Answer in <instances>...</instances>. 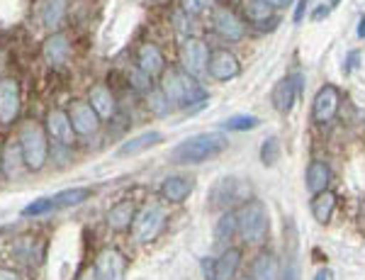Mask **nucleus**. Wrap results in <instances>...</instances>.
Masks as SVG:
<instances>
[{
  "mask_svg": "<svg viewBox=\"0 0 365 280\" xmlns=\"http://www.w3.org/2000/svg\"><path fill=\"white\" fill-rule=\"evenodd\" d=\"M314 280H334V271L331 268H322V271L314 276Z\"/></svg>",
  "mask_w": 365,
  "mask_h": 280,
  "instance_id": "58836bf2",
  "label": "nucleus"
},
{
  "mask_svg": "<svg viewBox=\"0 0 365 280\" xmlns=\"http://www.w3.org/2000/svg\"><path fill=\"white\" fill-rule=\"evenodd\" d=\"M227 147L229 142L225 134H217V132L195 134V137H187L185 142H180L178 147H173V151H170V163H178V166L205 163L215 159V156H220Z\"/></svg>",
  "mask_w": 365,
  "mask_h": 280,
  "instance_id": "f257e3e1",
  "label": "nucleus"
},
{
  "mask_svg": "<svg viewBox=\"0 0 365 280\" xmlns=\"http://www.w3.org/2000/svg\"><path fill=\"white\" fill-rule=\"evenodd\" d=\"M91 195H93L91 188H66V190H58V192H54V195H49V197H39V200L29 202V205L22 209V214H25V217H44V214L58 212V209L81 205V202H86Z\"/></svg>",
  "mask_w": 365,
  "mask_h": 280,
  "instance_id": "20e7f679",
  "label": "nucleus"
},
{
  "mask_svg": "<svg viewBox=\"0 0 365 280\" xmlns=\"http://www.w3.org/2000/svg\"><path fill=\"white\" fill-rule=\"evenodd\" d=\"M278 159H280V142L275 137H270L261 147V161H263V166H275Z\"/></svg>",
  "mask_w": 365,
  "mask_h": 280,
  "instance_id": "f704fd0d",
  "label": "nucleus"
},
{
  "mask_svg": "<svg viewBox=\"0 0 365 280\" xmlns=\"http://www.w3.org/2000/svg\"><path fill=\"white\" fill-rule=\"evenodd\" d=\"M239 234L246 244H261L268 234V209L261 200H246L237 209Z\"/></svg>",
  "mask_w": 365,
  "mask_h": 280,
  "instance_id": "7ed1b4c3",
  "label": "nucleus"
},
{
  "mask_svg": "<svg viewBox=\"0 0 365 280\" xmlns=\"http://www.w3.org/2000/svg\"><path fill=\"white\" fill-rule=\"evenodd\" d=\"M163 222H166V214H163V207L156 205V202H149L144 205L137 212L134 217V239L139 244H146V242H154V239L161 234L163 229Z\"/></svg>",
  "mask_w": 365,
  "mask_h": 280,
  "instance_id": "423d86ee",
  "label": "nucleus"
},
{
  "mask_svg": "<svg viewBox=\"0 0 365 280\" xmlns=\"http://www.w3.org/2000/svg\"><path fill=\"white\" fill-rule=\"evenodd\" d=\"M68 8V0H44V8H42V25L54 30L58 22L63 20Z\"/></svg>",
  "mask_w": 365,
  "mask_h": 280,
  "instance_id": "7c9ffc66",
  "label": "nucleus"
},
{
  "mask_svg": "<svg viewBox=\"0 0 365 280\" xmlns=\"http://www.w3.org/2000/svg\"><path fill=\"white\" fill-rule=\"evenodd\" d=\"M42 54H44V61L49 63V66H61V63H66V59L71 56L68 37H66V34H61V32H54L44 42Z\"/></svg>",
  "mask_w": 365,
  "mask_h": 280,
  "instance_id": "f3484780",
  "label": "nucleus"
},
{
  "mask_svg": "<svg viewBox=\"0 0 365 280\" xmlns=\"http://www.w3.org/2000/svg\"><path fill=\"white\" fill-rule=\"evenodd\" d=\"M149 110L156 115V118H166L170 110H173V105L168 103L166 93H163L161 88H156V90L149 93Z\"/></svg>",
  "mask_w": 365,
  "mask_h": 280,
  "instance_id": "473e14b6",
  "label": "nucleus"
},
{
  "mask_svg": "<svg viewBox=\"0 0 365 280\" xmlns=\"http://www.w3.org/2000/svg\"><path fill=\"white\" fill-rule=\"evenodd\" d=\"M241 280H253V278H241Z\"/></svg>",
  "mask_w": 365,
  "mask_h": 280,
  "instance_id": "de8ad7c7",
  "label": "nucleus"
},
{
  "mask_svg": "<svg viewBox=\"0 0 365 280\" xmlns=\"http://www.w3.org/2000/svg\"><path fill=\"white\" fill-rule=\"evenodd\" d=\"M161 142H163L161 132H141V134H137V137L127 139V142L117 149V156H137V154H141V151L156 147V144H161Z\"/></svg>",
  "mask_w": 365,
  "mask_h": 280,
  "instance_id": "b1692460",
  "label": "nucleus"
},
{
  "mask_svg": "<svg viewBox=\"0 0 365 280\" xmlns=\"http://www.w3.org/2000/svg\"><path fill=\"white\" fill-rule=\"evenodd\" d=\"M20 147H22V154H25V163L29 171H42L44 163H46V156H49V144H46V132L37 122H25L20 127Z\"/></svg>",
  "mask_w": 365,
  "mask_h": 280,
  "instance_id": "39448f33",
  "label": "nucleus"
},
{
  "mask_svg": "<svg viewBox=\"0 0 365 280\" xmlns=\"http://www.w3.org/2000/svg\"><path fill=\"white\" fill-rule=\"evenodd\" d=\"M341 105V93L336 85H322L314 95V103H312V118H314L317 125H327L336 118Z\"/></svg>",
  "mask_w": 365,
  "mask_h": 280,
  "instance_id": "6e6552de",
  "label": "nucleus"
},
{
  "mask_svg": "<svg viewBox=\"0 0 365 280\" xmlns=\"http://www.w3.org/2000/svg\"><path fill=\"white\" fill-rule=\"evenodd\" d=\"M129 81H132V85L137 90H149L151 83H149V76H146L144 71H139V68H134V71H129Z\"/></svg>",
  "mask_w": 365,
  "mask_h": 280,
  "instance_id": "c9c22d12",
  "label": "nucleus"
},
{
  "mask_svg": "<svg viewBox=\"0 0 365 280\" xmlns=\"http://www.w3.org/2000/svg\"><path fill=\"white\" fill-rule=\"evenodd\" d=\"M20 83L15 78H3L0 81V125H13L20 115Z\"/></svg>",
  "mask_w": 365,
  "mask_h": 280,
  "instance_id": "1a4fd4ad",
  "label": "nucleus"
},
{
  "mask_svg": "<svg viewBox=\"0 0 365 280\" xmlns=\"http://www.w3.org/2000/svg\"><path fill=\"white\" fill-rule=\"evenodd\" d=\"M241 266V251L239 249H227L220 259L212 264V278L210 280H232L237 276Z\"/></svg>",
  "mask_w": 365,
  "mask_h": 280,
  "instance_id": "412c9836",
  "label": "nucleus"
},
{
  "mask_svg": "<svg viewBox=\"0 0 365 280\" xmlns=\"http://www.w3.org/2000/svg\"><path fill=\"white\" fill-rule=\"evenodd\" d=\"M163 66H166V61H163V54L156 44H141L139 46V51H137V68L139 71H144L149 78H154V76H158L163 71Z\"/></svg>",
  "mask_w": 365,
  "mask_h": 280,
  "instance_id": "a211bd4d",
  "label": "nucleus"
},
{
  "mask_svg": "<svg viewBox=\"0 0 365 280\" xmlns=\"http://www.w3.org/2000/svg\"><path fill=\"white\" fill-rule=\"evenodd\" d=\"M212 27L220 37L229 39V42H239L246 34V25L241 17L229 8H215L212 10Z\"/></svg>",
  "mask_w": 365,
  "mask_h": 280,
  "instance_id": "9d476101",
  "label": "nucleus"
},
{
  "mask_svg": "<svg viewBox=\"0 0 365 280\" xmlns=\"http://www.w3.org/2000/svg\"><path fill=\"white\" fill-rule=\"evenodd\" d=\"M246 188L239 183L237 178H222L215 183V188L210 190V205L212 207H229L234 200H241L244 197Z\"/></svg>",
  "mask_w": 365,
  "mask_h": 280,
  "instance_id": "dca6fc26",
  "label": "nucleus"
},
{
  "mask_svg": "<svg viewBox=\"0 0 365 280\" xmlns=\"http://www.w3.org/2000/svg\"><path fill=\"white\" fill-rule=\"evenodd\" d=\"M329 10H331L329 5H322V8H317V10H314V15H312V20H322L324 15H329Z\"/></svg>",
  "mask_w": 365,
  "mask_h": 280,
  "instance_id": "a19ab883",
  "label": "nucleus"
},
{
  "mask_svg": "<svg viewBox=\"0 0 365 280\" xmlns=\"http://www.w3.org/2000/svg\"><path fill=\"white\" fill-rule=\"evenodd\" d=\"M334 209H336V195L331 190L317 192L314 200H312V217L319 222V224H327L331 219Z\"/></svg>",
  "mask_w": 365,
  "mask_h": 280,
  "instance_id": "cd10ccee",
  "label": "nucleus"
},
{
  "mask_svg": "<svg viewBox=\"0 0 365 280\" xmlns=\"http://www.w3.org/2000/svg\"><path fill=\"white\" fill-rule=\"evenodd\" d=\"M180 63L182 71L190 76L205 73L210 63V46L197 37H187L180 46Z\"/></svg>",
  "mask_w": 365,
  "mask_h": 280,
  "instance_id": "0eeeda50",
  "label": "nucleus"
},
{
  "mask_svg": "<svg viewBox=\"0 0 365 280\" xmlns=\"http://www.w3.org/2000/svg\"><path fill=\"white\" fill-rule=\"evenodd\" d=\"M195 190V178L190 176H168L161 183V195L170 202H182Z\"/></svg>",
  "mask_w": 365,
  "mask_h": 280,
  "instance_id": "6ab92c4d",
  "label": "nucleus"
},
{
  "mask_svg": "<svg viewBox=\"0 0 365 280\" xmlns=\"http://www.w3.org/2000/svg\"><path fill=\"white\" fill-rule=\"evenodd\" d=\"M46 132L54 139L56 144H63V147H71L73 144V127H71V118L63 110H49L46 113Z\"/></svg>",
  "mask_w": 365,
  "mask_h": 280,
  "instance_id": "2eb2a0df",
  "label": "nucleus"
},
{
  "mask_svg": "<svg viewBox=\"0 0 365 280\" xmlns=\"http://www.w3.org/2000/svg\"><path fill=\"white\" fill-rule=\"evenodd\" d=\"M96 280H122L125 278V256L117 249H103L93 266Z\"/></svg>",
  "mask_w": 365,
  "mask_h": 280,
  "instance_id": "9b49d317",
  "label": "nucleus"
},
{
  "mask_svg": "<svg viewBox=\"0 0 365 280\" xmlns=\"http://www.w3.org/2000/svg\"><path fill=\"white\" fill-rule=\"evenodd\" d=\"M358 37H365V17H361V27H358Z\"/></svg>",
  "mask_w": 365,
  "mask_h": 280,
  "instance_id": "37998d69",
  "label": "nucleus"
},
{
  "mask_svg": "<svg viewBox=\"0 0 365 280\" xmlns=\"http://www.w3.org/2000/svg\"><path fill=\"white\" fill-rule=\"evenodd\" d=\"M134 217H137V209H134V202L122 200L117 205L110 207L108 212V227L113 232H125L134 224Z\"/></svg>",
  "mask_w": 365,
  "mask_h": 280,
  "instance_id": "393cba45",
  "label": "nucleus"
},
{
  "mask_svg": "<svg viewBox=\"0 0 365 280\" xmlns=\"http://www.w3.org/2000/svg\"><path fill=\"white\" fill-rule=\"evenodd\" d=\"M22 166H27V163L20 147V139H8V144L3 149V173L13 178L22 171Z\"/></svg>",
  "mask_w": 365,
  "mask_h": 280,
  "instance_id": "a878e982",
  "label": "nucleus"
},
{
  "mask_svg": "<svg viewBox=\"0 0 365 280\" xmlns=\"http://www.w3.org/2000/svg\"><path fill=\"white\" fill-rule=\"evenodd\" d=\"M83 280H96V278H93V271H91V276H88V278H83Z\"/></svg>",
  "mask_w": 365,
  "mask_h": 280,
  "instance_id": "a18cd8bd",
  "label": "nucleus"
},
{
  "mask_svg": "<svg viewBox=\"0 0 365 280\" xmlns=\"http://www.w3.org/2000/svg\"><path fill=\"white\" fill-rule=\"evenodd\" d=\"M217 5V0H180V10L185 15L195 17V15H205V13H212Z\"/></svg>",
  "mask_w": 365,
  "mask_h": 280,
  "instance_id": "72a5a7b5",
  "label": "nucleus"
},
{
  "mask_svg": "<svg viewBox=\"0 0 365 280\" xmlns=\"http://www.w3.org/2000/svg\"><path fill=\"white\" fill-rule=\"evenodd\" d=\"M0 280H20L15 271H8V268H0Z\"/></svg>",
  "mask_w": 365,
  "mask_h": 280,
  "instance_id": "ea45409f",
  "label": "nucleus"
},
{
  "mask_svg": "<svg viewBox=\"0 0 365 280\" xmlns=\"http://www.w3.org/2000/svg\"><path fill=\"white\" fill-rule=\"evenodd\" d=\"M251 278L253 280H278L280 264H278V259H275V254H270V251L258 254L251 264Z\"/></svg>",
  "mask_w": 365,
  "mask_h": 280,
  "instance_id": "5701e85b",
  "label": "nucleus"
},
{
  "mask_svg": "<svg viewBox=\"0 0 365 280\" xmlns=\"http://www.w3.org/2000/svg\"><path fill=\"white\" fill-rule=\"evenodd\" d=\"M339 3H341V0H329V8H336Z\"/></svg>",
  "mask_w": 365,
  "mask_h": 280,
  "instance_id": "c03bdc74",
  "label": "nucleus"
},
{
  "mask_svg": "<svg viewBox=\"0 0 365 280\" xmlns=\"http://www.w3.org/2000/svg\"><path fill=\"white\" fill-rule=\"evenodd\" d=\"M88 103H91V108L100 115V120L113 118L115 110H117L115 95L108 85H96V88L88 90Z\"/></svg>",
  "mask_w": 365,
  "mask_h": 280,
  "instance_id": "aec40b11",
  "label": "nucleus"
},
{
  "mask_svg": "<svg viewBox=\"0 0 365 280\" xmlns=\"http://www.w3.org/2000/svg\"><path fill=\"white\" fill-rule=\"evenodd\" d=\"M299 76H287V78H282L275 83L273 93H270V103H273V108L278 110V113H290L292 105L297 100V90H299Z\"/></svg>",
  "mask_w": 365,
  "mask_h": 280,
  "instance_id": "4468645a",
  "label": "nucleus"
},
{
  "mask_svg": "<svg viewBox=\"0 0 365 280\" xmlns=\"http://www.w3.org/2000/svg\"><path fill=\"white\" fill-rule=\"evenodd\" d=\"M309 8V0H297V8H295V15H292V22L299 25V22L304 20V13H307Z\"/></svg>",
  "mask_w": 365,
  "mask_h": 280,
  "instance_id": "e433bc0d",
  "label": "nucleus"
},
{
  "mask_svg": "<svg viewBox=\"0 0 365 280\" xmlns=\"http://www.w3.org/2000/svg\"><path fill=\"white\" fill-rule=\"evenodd\" d=\"M268 5H273V8H287V5L292 3V0H266Z\"/></svg>",
  "mask_w": 365,
  "mask_h": 280,
  "instance_id": "79ce46f5",
  "label": "nucleus"
},
{
  "mask_svg": "<svg viewBox=\"0 0 365 280\" xmlns=\"http://www.w3.org/2000/svg\"><path fill=\"white\" fill-rule=\"evenodd\" d=\"M273 5H268L266 0H244V13L246 17L253 22V25H258V27H268V22L270 25H275V17H273Z\"/></svg>",
  "mask_w": 365,
  "mask_h": 280,
  "instance_id": "bb28decb",
  "label": "nucleus"
},
{
  "mask_svg": "<svg viewBox=\"0 0 365 280\" xmlns=\"http://www.w3.org/2000/svg\"><path fill=\"white\" fill-rule=\"evenodd\" d=\"M0 168H3V154H0Z\"/></svg>",
  "mask_w": 365,
  "mask_h": 280,
  "instance_id": "49530a36",
  "label": "nucleus"
},
{
  "mask_svg": "<svg viewBox=\"0 0 365 280\" xmlns=\"http://www.w3.org/2000/svg\"><path fill=\"white\" fill-rule=\"evenodd\" d=\"M290 227V251L285 254V268H282V280H302L299 278V259H297V237H295V224L287 222Z\"/></svg>",
  "mask_w": 365,
  "mask_h": 280,
  "instance_id": "c85d7f7f",
  "label": "nucleus"
},
{
  "mask_svg": "<svg viewBox=\"0 0 365 280\" xmlns=\"http://www.w3.org/2000/svg\"><path fill=\"white\" fill-rule=\"evenodd\" d=\"M234 234H239V219H237V212H234V209H229V212H225L220 219H217L215 242L217 244H227V242H232Z\"/></svg>",
  "mask_w": 365,
  "mask_h": 280,
  "instance_id": "c756f323",
  "label": "nucleus"
},
{
  "mask_svg": "<svg viewBox=\"0 0 365 280\" xmlns=\"http://www.w3.org/2000/svg\"><path fill=\"white\" fill-rule=\"evenodd\" d=\"M261 125V120L253 118V115H234V118H229L222 122V130L227 132H246V130H253V127Z\"/></svg>",
  "mask_w": 365,
  "mask_h": 280,
  "instance_id": "2f4dec72",
  "label": "nucleus"
},
{
  "mask_svg": "<svg viewBox=\"0 0 365 280\" xmlns=\"http://www.w3.org/2000/svg\"><path fill=\"white\" fill-rule=\"evenodd\" d=\"M71 118V127H73L76 134L81 137H88V134H96L100 127V115L91 108L88 100H76L68 110Z\"/></svg>",
  "mask_w": 365,
  "mask_h": 280,
  "instance_id": "f8f14e48",
  "label": "nucleus"
},
{
  "mask_svg": "<svg viewBox=\"0 0 365 280\" xmlns=\"http://www.w3.org/2000/svg\"><path fill=\"white\" fill-rule=\"evenodd\" d=\"M161 90L166 93L168 103L180 110H187V108H192V105L207 100V90L197 83L195 76L178 71V68H170V71L163 73Z\"/></svg>",
  "mask_w": 365,
  "mask_h": 280,
  "instance_id": "f03ea898",
  "label": "nucleus"
},
{
  "mask_svg": "<svg viewBox=\"0 0 365 280\" xmlns=\"http://www.w3.org/2000/svg\"><path fill=\"white\" fill-rule=\"evenodd\" d=\"M207 71L215 81H232L241 73L239 59L229 49H217L210 54Z\"/></svg>",
  "mask_w": 365,
  "mask_h": 280,
  "instance_id": "ddd939ff",
  "label": "nucleus"
},
{
  "mask_svg": "<svg viewBox=\"0 0 365 280\" xmlns=\"http://www.w3.org/2000/svg\"><path fill=\"white\" fill-rule=\"evenodd\" d=\"M329 183H331V168L324 161H312L307 166V173H304V185H307V190L312 195H317V192L329 190Z\"/></svg>",
  "mask_w": 365,
  "mask_h": 280,
  "instance_id": "4be33fe9",
  "label": "nucleus"
},
{
  "mask_svg": "<svg viewBox=\"0 0 365 280\" xmlns=\"http://www.w3.org/2000/svg\"><path fill=\"white\" fill-rule=\"evenodd\" d=\"M358 59H361V54H358V51H351L349 59H346V63H344V73H351L353 68L358 66Z\"/></svg>",
  "mask_w": 365,
  "mask_h": 280,
  "instance_id": "4c0bfd02",
  "label": "nucleus"
}]
</instances>
